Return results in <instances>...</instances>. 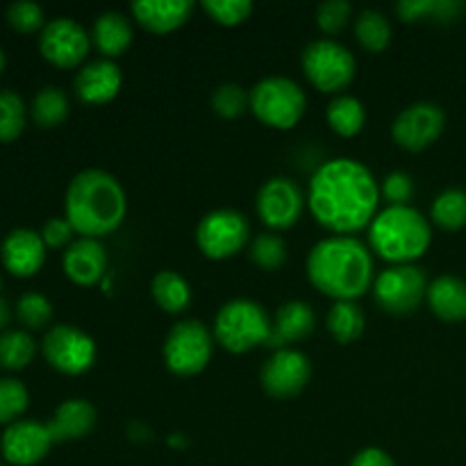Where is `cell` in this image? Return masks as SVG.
Segmentation results:
<instances>
[{"mask_svg":"<svg viewBox=\"0 0 466 466\" xmlns=\"http://www.w3.org/2000/svg\"><path fill=\"white\" fill-rule=\"evenodd\" d=\"M380 205L373 173L353 157H335L312 173L308 208L319 226L335 235H353L371 226Z\"/></svg>","mask_w":466,"mask_h":466,"instance_id":"6da1fadb","label":"cell"},{"mask_svg":"<svg viewBox=\"0 0 466 466\" xmlns=\"http://www.w3.org/2000/svg\"><path fill=\"white\" fill-rule=\"evenodd\" d=\"M309 282L335 300H355L373 285V258L350 235L321 239L308 255Z\"/></svg>","mask_w":466,"mask_h":466,"instance_id":"7a4b0ae2","label":"cell"},{"mask_svg":"<svg viewBox=\"0 0 466 466\" xmlns=\"http://www.w3.org/2000/svg\"><path fill=\"white\" fill-rule=\"evenodd\" d=\"M64 209L77 235L98 239L121 226L127 212V196L112 173L86 168L68 182Z\"/></svg>","mask_w":466,"mask_h":466,"instance_id":"3957f363","label":"cell"},{"mask_svg":"<svg viewBox=\"0 0 466 466\" xmlns=\"http://www.w3.org/2000/svg\"><path fill=\"white\" fill-rule=\"evenodd\" d=\"M369 241L376 255L394 264H412L432 241L431 221L410 205L380 209L369 226Z\"/></svg>","mask_w":466,"mask_h":466,"instance_id":"277c9868","label":"cell"},{"mask_svg":"<svg viewBox=\"0 0 466 466\" xmlns=\"http://www.w3.org/2000/svg\"><path fill=\"white\" fill-rule=\"evenodd\" d=\"M214 339L228 353H248L268 344L273 323L267 309L250 299H235L218 309L214 319Z\"/></svg>","mask_w":466,"mask_h":466,"instance_id":"5b68a950","label":"cell"},{"mask_svg":"<svg viewBox=\"0 0 466 466\" xmlns=\"http://www.w3.org/2000/svg\"><path fill=\"white\" fill-rule=\"evenodd\" d=\"M250 94V109L268 127L289 130L303 118L308 109V96L299 82L282 76L259 80Z\"/></svg>","mask_w":466,"mask_h":466,"instance_id":"8992f818","label":"cell"},{"mask_svg":"<svg viewBox=\"0 0 466 466\" xmlns=\"http://www.w3.org/2000/svg\"><path fill=\"white\" fill-rule=\"evenodd\" d=\"M300 64H303L305 77L319 91L337 96L353 82L355 68H358L353 53L335 39L309 41L300 55Z\"/></svg>","mask_w":466,"mask_h":466,"instance_id":"52a82bcc","label":"cell"},{"mask_svg":"<svg viewBox=\"0 0 466 466\" xmlns=\"http://www.w3.org/2000/svg\"><path fill=\"white\" fill-rule=\"evenodd\" d=\"M214 332L196 319L176 323L164 341V362L176 376L189 378L203 371L212 360Z\"/></svg>","mask_w":466,"mask_h":466,"instance_id":"ba28073f","label":"cell"},{"mask_svg":"<svg viewBox=\"0 0 466 466\" xmlns=\"http://www.w3.org/2000/svg\"><path fill=\"white\" fill-rule=\"evenodd\" d=\"M250 239V223L241 212L230 208L214 209L200 218L196 244L209 259H228L239 253Z\"/></svg>","mask_w":466,"mask_h":466,"instance_id":"9c48e42d","label":"cell"},{"mask_svg":"<svg viewBox=\"0 0 466 466\" xmlns=\"http://www.w3.org/2000/svg\"><path fill=\"white\" fill-rule=\"evenodd\" d=\"M428 294L426 271L414 264H394L373 280L376 303L390 314L414 312Z\"/></svg>","mask_w":466,"mask_h":466,"instance_id":"30bf717a","label":"cell"},{"mask_svg":"<svg viewBox=\"0 0 466 466\" xmlns=\"http://www.w3.org/2000/svg\"><path fill=\"white\" fill-rule=\"evenodd\" d=\"M46 362L59 373L80 376L96 362V341L76 326H55L44 337Z\"/></svg>","mask_w":466,"mask_h":466,"instance_id":"8fae6325","label":"cell"},{"mask_svg":"<svg viewBox=\"0 0 466 466\" xmlns=\"http://www.w3.org/2000/svg\"><path fill=\"white\" fill-rule=\"evenodd\" d=\"M91 48V35L68 16H57L46 23L39 36V50L50 64L59 68H73L85 62Z\"/></svg>","mask_w":466,"mask_h":466,"instance_id":"7c38bea8","label":"cell"},{"mask_svg":"<svg viewBox=\"0 0 466 466\" xmlns=\"http://www.w3.org/2000/svg\"><path fill=\"white\" fill-rule=\"evenodd\" d=\"M446 127V114L440 105L428 103H412L405 107L391 123V137L405 150H426L428 146L435 144Z\"/></svg>","mask_w":466,"mask_h":466,"instance_id":"4fadbf2b","label":"cell"},{"mask_svg":"<svg viewBox=\"0 0 466 466\" xmlns=\"http://www.w3.org/2000/svg\"><path fill=\"white\" fill-rule=\"evenodd\" d=\"M305 209V194L291 177H271L258 191V214L271 230L296 226Z\"/></svg>","mask_w":466,"mask_h":466,"instance_id":"5bb4252c","label":"cell"},{"mask_svg":"<svg viewBox=\"0 0 466 466\" xmlns=\"http://www.w3.org/2000/svg\"><path fill=\"white\" fill-rule=\"evenodd\" d=\"M312 364L305 353L296 349H280L264 362L259 380L264 391L273 399H294L308 387Z\"/></svg>","mask_w":466,"mask_h":466,"instance_id":"9a60e30c","label":"cell"},{"mask_svg":"<svg viewBox=\"0 0 466 466\" xmlns=\"http://www.w3.org/2000/svg\"><path fill=\"white\" fill-rule=\"evenodd\" d=\"M53 437L46 423L36 421H14L7 426L0 449H3L5 460L16 466H32L48 455L53 446Z\"/></svg>","mask_w":466,"mask_h":466,"instance_id":"2e32d148","label":"cell"},{"mask_svg":"<svg viewBox=\"0 0 466 466\" xmlns=\"http://www.w3.org/2000/svg\"><path fill=\"white\" fill-rule=\"evenodd\" d=\"M123 73L114 59L100 57L85 64L76 76V94L86 105H105L114 100L121 91Z\"/></svg>","mask_w":466,"mask_h":466,"instance_id":"e0dca14e","label":"cell"},{"mask_svg":"<svg viewBox=\"0 0 466 466\" xmlns=\"http://www.w3.org/2000/svg\"><path fill=\"white\" fill-rule=\"evenodd\" d=\"M3 264L12 276L30 278L44 267L46 262V244L44 237L27 228H16L5 237L0 246Z\"/></svg>","mask_w":466,"mask_h":466,"instance_id":"ac0fdd59","label":"cell"},{"mask_svg":"<svg viewBox=\"0 0 466 466\" xmlns=\"http://www.w3.org/2000/svg\"><path fill=\"white\" fill-rule=\"evenodd\" d=\"M107 250L98 239L80 237L64 253V273L68 280L80 287H91L100 282L107 273Z\"/></svg>","mask_w":466,"mask_h":466,"instance_id":"d6986e66","label":"cell"},{"mask_svg":"<svg viewBox=\"0 0 466 466\" xmlns=\"http://www.w3.org/2000/svg\"><path fill=\"white\" fill-rule=\"evenodd\" d=\"M196 5L191 0H139L132 3V14L148 32L167 35L189 21Z\"/></svg>","mask_w":466,"mask_h":466,"instance_id":"ffe728a7","label":"cell"},{"mask_svg":"<svg viewBox=\"0 0 466 466\" xmlns=\"http://www.w3.org/2000/svg\"><path fill=\"white\" fill-rule=\"evenodd\" d=\"M317 328V314L303 300H289L278 308L276 319H273V332L267 346H273L276 350L285 349L287 344L303 341Z\"/></svg>","mask_w":466,"mask_h":466,"instance_id":"44dd1931","label":"cell"},{"mask_svg":"<svg viewBox=\"0 0 466 466\" xmlns=\"http://www.w3.org/2000/svg\"><path fill=\"white\" fill-rule=\"evenodd\" d=\"M53 441H73L89 435L96 426V408L85 399L64 400L48 423Z\"/></svg>","mask_w":466,"mask_h":466,"instance_id":"7402d4cb","label":"cell"},{"mask_svg":"<svg viewBox=\"0 0 466 466\" xmlns=\"http://www.w3.org/2000/svg\"><path fill=\"white\" fill-rule=\"evenodd\" d=\"M428 305L441 321H464L466 319V282L458 276L435 278L428 285Z\"/></svg>","mask_w":466,"mask_h":466,"instance_id":"603a6c76","label":"cell"},{"mask_svg":"<svg viewBox=\"0 0 466 466\" xmlns=\"http://www.w3.org/2000/svg\"><path fill=\"white\" fill-rule=\"evenodd\" d=\"M91 44L107 59L126 53L132 44L130 18L121 12H103L91 27Z\"/></svg>","mask_w":466,"mask_h":466,"instance_id":"cb8c5ba5","label":"cell"},{"mask_svg":"<svg viewBox=\"0 0 466 466\" xmlns=\"http://www.w3.org/2000/svg\"><path fill=\"white\" fill-rule=\"evenodd\" d=\"M326 323L332 339L339 341V344H353L355 339L362 337L367 319H364L362 308L355 300H335V305L328 312Z\"/></svg>","mask_w":466,"mask_h":466,"instance_id":"d4e9b609","label":"cell"},{"mask_svg":"<svg viewBox=\"0 0 466 466\" xmlns=\"http://www.w3.org/2000/svg\"><path fill=\"white\" fill-rule=\"evenodd\" d=\"M153 299L164 312L180 314L191 305V287L177 271H159L153 278Z\"/></svg>","mask_w":466,"mask_h":466,"instance_id":"484cf974","label":"cell"},{"mask_svg":"<svg viewBox=\"0 0 466 466\" xmlns=\"http://www.w3.org/2000/svg\"><path fill=\"white\" fill-rule=\"evenodd\" d=\"M326 116L337 135L355 137L362 132L364 123H367V109H364L362 100L355 96L339 94L330 100Z\"/></svg>","mask_w":466,"mask_h":466,"instance_id":"4316f807","label":"cell"},{"mask_svg":"<svg viewBox=\"0 0 466 466\" xmlns=\"http://www.w3.org/2000/svg\"><path fill=\"white\" fill-rule=\"evenodd\" d=\"M462 9L464 3H460V0H403V3L396 5V14L405 23L423 21V18L449 23L455 21L462 14Z\"/></svg>","mask_w":466,"mask_h":466,"instance_id":"83f0119b","label":"cell"},{"mask_svg":"<svg viewBox=\"0 0 466 466\" xmlns=\"http://www.w3.org/2000/svg\"><path fill=\"white\" fill-rule=\"evenodd\" d=\"M355 36L369 53H380L391 41V23L378 9H364L355 18Z\"/></svg>","mask_w":466,"mask_h":466,"instance_id":"f1b7e54d","label":"cell"},{"mask_svg":"<svg viewBox=\"0 0 466 466\" xmlns=\"http://www.w3.org/2000/svg\"><path fill=\"white\" fill-rule=\"evenodd\" d=\"M32 121L44 130L57 127L68 116V98L59 86H44L32 100Z\"/></svg>","mask_w":466,"mask_h":466,"instance_id":"f546056e","label":"cell"},{"mask_svg":"<svg viewBox=\"0 0 466 466\" xmlns=\"http://www.w3.org/2000/svg\"><path fill=\"white\" fill-rule=\"evenodd\" d=\"M36 344L25 330L0 332V369L21 371L35 360Z\"/></svg>","mask_w":466,"mask_h":466,"instance_id":"4dcf8cb0","label":"cell"},{"mask_svg":"<svg viewBox=\"0 0 466 466\" xmlns=\"http://www.w3.org/2000/svg\"><path fill=\"white\" fill-rule=\"evenodd\" d=\"M432 221L444 230H460L466 226V191L446 189L431 208Z\"/></svg>","mask_w":466,"mask_h":466,"instance_id":"1f68e13d","label":"cell"},{"mask_svg":"<svg viewBox=\"0 0 466 466\" xmlns=\"http://www.w3.org/2000/svg\"><path fill=\"white\" fill-rule=\"evenodd\" d=\"M25 127V103L12 89H0V141H14Z\"/></svg>","mask_w":466,"mask_h":466,"instance_id":"d6a6232c","label":"cell"},{"mask_svg":"<svg viewBox=\"0 0 466 466\" xmlns=\"http://www.w3.org/2000/svg\"><path fill=\"white\" fill-rule=\"evenodd\" d=\"M250 259L264 271H276L287 262V244L280 235L264 232L250 244Z\"/></svg>","mask_w":466,"mask_h":466,"instance_id":"836d02e7","label":"cell"},{"mask_svg":"<svg viewBox=\"0 0 466 466\" xmlns=\"http://www.w3.org/2000/svg\"><path fill=\"white\" fill-rule=\"evenodd\" d=\"M30 405L25 385L16 378H0V423L12 426Z\"/></svg>","mask_w":466,"mask_h":466,"instance_id":"e575fe53","label":"cell"},{"mask_svg":"<svg viewBox=\"0 0 466 466\" xmlns=\"http://www.w3.org/2000/svg\"><path fill=\"white\" fill-rule=\"evenodd\" d=\"M212 109L223 118H239L250 109V94L237 82H226L212 94Z\"/></svg>","mask_w":466,"mask_h":466,"instance_id":"d590c367","label":"cell"},{"mask_svg":"<svg viewBox=\"0 0 466 466\" xmlns=\"http://www.w3.org/2000/svg\"><path fill=\"white\" fill-rule=\"evenodd\" d=\"M16 317L21 326H25L27 330H41L53 319V305H50V300L44 294L30 291V294H23L18 299Z\"/></svg>","mask_w":466,"mask_h":466,"instance_id":"8d00e7d4","label":"cell"},{"mask_svg":"<svg viewBox=\"0 0 466 466\" xmlns=\"http://www.w3.org/2000/svg\"><path fill=\"white\" fill-rule=\"evenodd\" d=\"M44 7L32 0H16L7 7V21L14 30L23 32V35H32L36 30H44Z\"/></svg>","mask_w":466,"mask_h":466,"instance_id":"74e56055","label":"cell"},{"mask_svg":"<svg viewBox=\"0 0 466 466\" xmlns=\"http://www.w3.org/2000/svg\"><path fill=\"white\" fill-rule=\"evenodd\" d=\"M203 9L221 25H239L253 14L250 0H203Z\"/></svg>","mask_w":466,"mask_h":466,"instance_id":"f35d334b","label":"cell"},{"mask_svg":"<svg viewBox=\"0 0 466 466\" xmlns=\"http://www.w3.org/2000/svg\"><path fill=\"white\" fill-rule=\"evenodd\" d=\"M353 16V5L349 0H326L317 7V23L326 35H337Z\"/></svg>","mask_w":466,"mask_h":466,"instance_id":"ab89813d","label":"cell"},{"mask_svg":"<svg viewBox=\"0 0 466 466\" xmlns=\"http://www.w3.org/2000/svg\"><path fill=\"white\" fill-rule=\"evenodd\" d=\"M382 198L390 205H408L414 196V180L405 171H391L382 180Z\"/></svg>","mask_w":466,"mask_h":466,"instance_id":"60d3db41","label":"cell"},{"mask_svg":"<svg viewBox=\"0 0 466 466\" xmlns=\"http://www.w3.org/2000/svg\"><path fill=\"white\" fill-rule=\"evenodd\" d=\"M73 226L68 223L66 217H55V218H48L44 226V230H41V237H44V244L50 246V248H59V246H71V237H73Z\"/></svg>","mask_w":466,"mask_h":466,"instance_id":"b9f144b4","label":"cell"},{"mask_svg":"<svg viewBox=\"0 0 466 466\" xmlns=\"http://www.w3.org/2000/svg\"><path fill=\"white\" fill-rule=\"evenodd\" d=\"M350 466H396L394 460H391L390 453H385L382 449H362L358 455L353 458Z\"/></svg>","mask_w":466,"mask_h":466,"instance_id":"7bdbcfd3","label":"cell"},{"mask_svg":"<svg viewBox=\"0 0 466 466\" xmlns=\"http://www.w3.org/2000/svg\"><path fill=\"white\" fill-rule=\"evenodd\" d=\"M9 317H12V312H9L7 300L0 299V330H3V328L7 326V323H9Z\"/></svg>","mask_w":466,"mask_h":466,"instance_id":"ee69618b","label":"cell"},{"mask_svg":"<svg viewBox=\"0 0 466 466\" xmlns=\"http://www.w3.org/2000/svg\"><path fill=\"white\" fill-rule=\"evenodd\" d=\"M5 64H7V59H5V53H3V48H0V73L5 71Z\"/></svg>","mask_w":466,"mask_h":466,"instance_id":"f6af8a7d","label":"cell"},{"mask_svg":"<svg viewBox=\"0 0 466 466\" xmlns=\"http://www.w3.org/2000/svg\"><path fill=\"white\" fill-rule=\"evenodd\" d=\"M0 466H5V464H0Z\"/></svg>","mask_w":466,"mask_h":466,"instance_id":"bcb514c9","label":"cell"}]
</instances>
